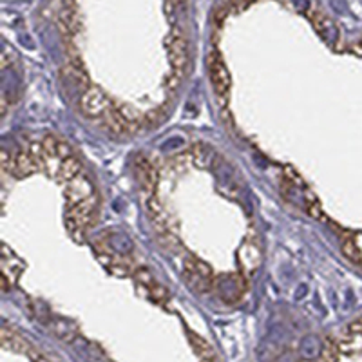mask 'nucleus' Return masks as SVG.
Instances as JSON below:
<instances>
[{"label": "nucleus", "instance_id": "nucleus-1", "mask_svg": "<svg viewBox=\"0 0 362 362\" xmlns=\"http://www.w3.org/2000/svg\"><path fill=\"white\" fill-rule=\"evenodd\" d=\"M98 207V196H90L86 201L73 205L65 212V221L71 234H80L95 224V214Z\"/></svg>", "mask_w": 362, "mask_h": 362}, {"label": "nucleus", "instance_id": "nucleus-6", "mask_svg": "<svg viewBox=\"0 0 362 362\" xmlns=\"http://www.w3.org/2000/svg\"><path fill=\"white\" fill-rule=\"evenodd\" d=\"M22 270H24L22 261H18L17 255L11 254L8 246H4V248H2V276H4L2 288H8V281L9 283H17Z\"/></svg>", "mask_w": 362, "mask_h": 362}, {"label": "nucleus", "instance_id": "nucleus-11", "mask_svg": "<svg viewBox=\"0 0 362 362\" xmlns=\"http://www.w3.org/2000/svg\"><path fill=\"white\" fill-rule=\"evenodd\" d=\"M189 341L190 344H192V348H194L196 354H198L203 361H210V358H214V349H212V346L208 344L203 337H199L198 333L189 332Z\"/></svg>", "mask_w": 362, "mask_h": 362}, {"label": "nucleus", "instance_id": "nucleus-12", "mask_svg": "<svg viewBox=\"0 0 362 362\" xmlns=\"http://www.w3.org/2000/svg\"><path fill=\"white\" fill-rule=\"evenodd\" d=\"M26 355H27V357H29L31 361H33V362H49L48 358L43 357V355L40 354V351H36V349L33 348V346H31V348H29V351H27Z\"/></svg>", "mask_w": 362, "mask_h": 362}, {"label": "nucleus", "instance_id": "nucleus-2", "mask_svg": "<svg viewBox=\"0 0 362 362\" xmlns=\"http://www.w3.org/2000/svg\"><path fill=\"white\" fill-rule=\"evenodd\" d=\"M168 62H170V71L176 74L185 76L187 64H189V48H187V39L181 33V29H174L167 40Z\"/></svg>", "mask_w": 362, "mask_h": 362}, {"label": "nucleus", "instance_id": "nucleus-9", "mask_svg": "<svg viewBox=\"0 0 362 362\" xmlns=\"http://www.w3.org/2000/svg\"><path fill=\"white\" fill-rule=\"evenodd\" d=\"M80 174H82V163H80V160H78L76 156H69V158L62 160L60 173L56 176V181H60V183L67 185L69 181H73L74 177L80 176Z\"/></svg>", "mask_w": 362, "mask_h": 362}, {"label": "nucleus", "instance_id": "nucleus-8", "mask_svg": "<svg viewBox=\"0 0 362 362\" xmlns=\"http://www.w3.org/2000/svg\"><path fill=\"white\" fill-rule=\"evenodd\" d=\"M136 173H138L140 181L145 190H154L156 183H158V173H156L154 165L145 158H138L136 160Z\"/></svg>", "mask_w": 362, "mask_h": 362}, {"label": "nucleus", "instance_id": "nucleus-13", "mask_svg": "<svg viewBox=\"0 0 362 362\" xmlns=\"http://www.w3.org/2000/svg\"><path fill=\"white\" fill-rule=\"evenodd\" d=\"M201 362H214V358H210V361H201Z\"/></svg>", "mask_w": 362, "mask_h": 362}, {"label": "nucleus", "instance_id": "nucleus-10", "mask_svg": "<svg viewBox=\"0 0 362 362\" xmlns=\"http://www.w3.org/2000/svg\"><path fill=\"white\" fill-rule=\"evenodd\" d=\"M49 326H51V330L55 332V335L65 342L74 341V337H76L78 333L76 326H74L73 323H69V321H64V319L53 321V323H49Z\"/></svg>", "mask_w": 362, "mask_h": 362}, {"label": "nucleus", "instance_id": "nucleus-5", "mask_svg": "<svg viewBox=\"0 0 362 362\" xmlns=\"http://www.w3.org/2000/svg\"><path fill=\"white\" fill-rule=\"evenodd\" d=\"M95 194L96 192H95L93 181H90V177L83 173L65 185V199H67V203H69V207L86 201V199H89L90 196H95Z\"/></svg>", "mask_w": 362, "mask_h": 362}, {"label": "nucleus", "instance_id": "nucleus-3", "mask_svg": "<svg viewBox=\"0 0 362 362\" xmlns=\"http://www.w3.org/2000/svg\"><path fill=\"white\" fill-rule=\"evenodd\" d=\"M207 65H208V76H210V82H212V87H214V90L221 96L229 95L232 80H230L229 69H227V65H224L220 53L212 51L207 58Z\"/></svg>", "mask_w": 362, "mask_h": 362}, {"label": "nucleus", "instance_id": "nucleus-4", "mask_svg": "<svg viewBox=\"0 0 362 362\" xmlns=\"http://www.w3.org/2000/svg\"><path fill=\"white\" fill-rule=\"evenodd\" d=\"M80 109L87 118H102L111 109V102L104 90H100L98 87H89L83 90L80 98Z\"/></svg>", "mask_w": 362, "mask_h": 362}, {"label": "nucleus", "instance_id": "nucleus-7", "mask_svg": "<svg viewBox=\"0 0 362 362\" xmlns=\"http://www.w3.org/2000/svg\"><path fill=\"white\" fill-rule=\"evenodd\" d=\"M0 341H2V346L6 349H11V351H17V354H27L31 348L24 337H20L13 330H9L8 326L0 330Z\"/></svg>", "mask_w": 362, "mask_h": 362}]
</instances>
